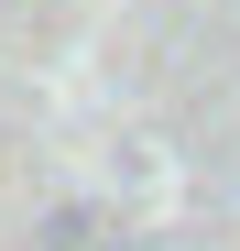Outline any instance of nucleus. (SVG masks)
<instances>
[]
</instances>
